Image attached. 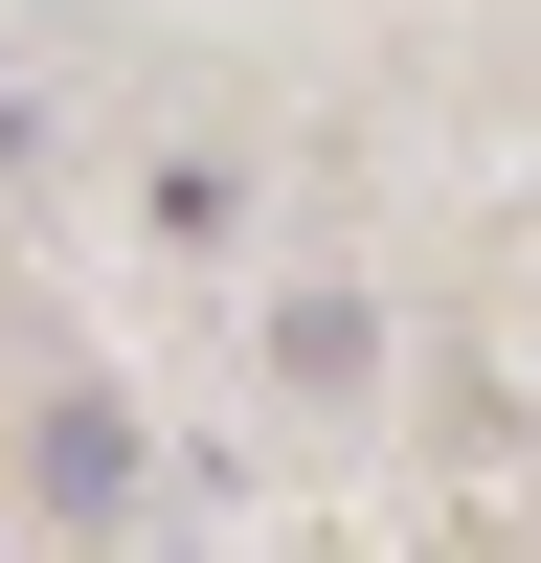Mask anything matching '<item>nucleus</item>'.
I'll use <instances>...</instances> for the list:
<instances>
[{"label":"nucleus","instance_id":"nucleus-2","mask_svg":"<svg viewBox=\"0 0 541 563\" xmlns=\"http://www.w3.org/2000/svg\"><path fill=\"white\" fill-rule=\"evenodd\" d=\"M270 384H294V406H361V384H384V316H361V294H270Z\"/></svg>","mask_w":541,"mask_h":563},{"label":"nucleus","instance_id":"nucleus-3","mask_svg":"<svg viewBox=\"0 0 541 563\" xmlns=\"http://www.w3.org/2000/svg\"><path fill=\"white\" fill-rule=\"evenodd\" d=\"M135 225H158V249H249V158H158Z\"/></svg>","mask_w":541,"mask_h":563},{"label":"nucleus","instance_id":"nucleus-1","mask_svg":"<svg viewBox=\"0 0 541 563\" xmlns=\"http://www.w3.org/2000/svg\"><path fill=\"white\" fill-rule=\"evenodd\" d=\"M23 496H45V519H135V406H45V429H23Z\"/></svg>","mask_w":541,"mask_h":563}]
</instances>
